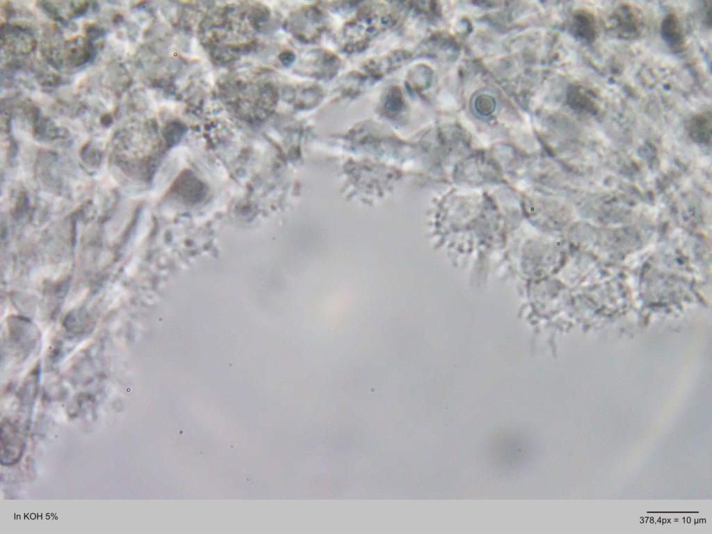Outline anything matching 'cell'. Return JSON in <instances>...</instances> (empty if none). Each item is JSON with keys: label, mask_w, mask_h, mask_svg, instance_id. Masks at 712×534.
<instances>
[{"label": "cell", "mask_w": 712, "mask_h": 534, "mask_svg": "<svg viewBox=\"0 0 712 534\" xmlns=\"http://www.w3.org/2000/svg\"><path fill=\"white\" fill-rule=\"evenodd\" d=\"M705 22L709 27H711V1L706 2L705 5Z\"/></svg>", "instance_id": "cell-7"}, {"label": "cell", "mask_w": 712, "mask_h": 534, "mask_svg": "<svg viewBox=\"0 0 712 534\" xmlns=\"http://www.w3.org/2000/svg\"><path fill=\"white\" fill-rule=\"evenodd\" d=\"M567 99L572 109L592 115L597 114L599 107L592 95L582 87L572 86L568 90Z\"/></svg>", "instance_id": "cell-5"}, {"label": "cell", "mask_w": 712, "mask_h": 534, "mask_svg": "<svg viewBox=\"0 0 712 534\" xmlns=\"http://www.w3.org/2000/svg\"><path fill=\"white\" fill-rule=\"evenodd\" d=\"M572 31L574 36L584 44H590L597 36V26L594 16L579 10L573 17Z\"/></svg>", "instance_id": "cell-3"}, {"label": "cell", "mask_w": 712, "mask_h": 534, "mask_svg": "<svg viewBox=\"0 0 712 534\" xmlns=\"http://www.w3.org/2000/svg\"><path fill=\"white\" fill-rule=\"evenodd\" d=\"M688 129L693 138L699 142H707L711 137V112L706 111L694 115L690 120Z\"/></svg>", "instance_id": "cell-6"}, {"label": "cell", "mask_w": 712, "mask_h": 534, "mask_svg": "<svg viewBox=\"0 0 712 534\" xmlns=\"http://www.w3.org/2000/svg\"><path fill=\"white\" fill-rule=\"evenodd\" d=\"M661 35L663 41L673 51L679 52L685 44L684 34L677 15L668 14L661 24Z\"/></svg>", "instance_id": "cell-4"}, {"label": "cell", "mask_w": 712, "mask_h": 534, "mask_svg": "<svg viewBox=\"0 0 712 534\" xmlns=\"http://www.w3.org/2000/svg\"><path fill=\"white\" fill-rule=\"evenodd\" d=\"M0 439L1 464H15L23 454L25 443L16 427L6 419L1 423Z\"/></svg>", "instance_id": "cell-2"}, {"label": "cell", "mask_w": 712, "mask_h": 534, "mask_svg": "<svg viewBox=\"0 0 712 534\" xmlns=\"http://www.w3.org/2000/svg\"><path fill=\"white\" fill-rule=\"evenodd\" d=\"M606 26L613 35L618 38L636 39L645 30V15L636 6L629 3H622L610 14L606 22Z\"/></svg>", "instance_id": "cell-1"}]
</instances>
